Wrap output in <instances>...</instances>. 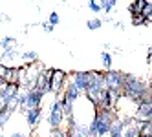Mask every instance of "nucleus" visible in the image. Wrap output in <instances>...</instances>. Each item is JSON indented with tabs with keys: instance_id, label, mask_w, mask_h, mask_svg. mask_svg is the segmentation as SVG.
Segmentation results:
<instances>
[{
	"instance_id": "21",
	"label": "nucleus",
	"mask_w": 152,
	"mask_h": 137,
	"mask_svg": "<svg viewBox=\"0 0 152 137\" xmlns=\"http://www.w3.org/2000/svg\"><path fill=\"white\" fill-rule=\"evenodd\" d=\"M152 133V121H139V135Z\"/></svg>"
},
{
	"instance_id": "16",
	"label": "nucleus",
	"mask_w": 152,
	"mask_h": 137,
	"mask_svg": "<svg viewBox=\"0 0 152 137\" xmlns=\"http://www.w3.org/2000/svg\"><path fill=\"white\" fill-rule=\"evenodd\" d=\"M145 6H147V0H134V2L128 6V11H130V15H141Z\"/></svg>"
},
{
	"instance_id": "6",
	"label": "nucleus",
	"mask_w": 152,
	"mask_h": 137,
	"mask_svg": "<svg viewBox=\"0 0 152 137\" xmlns=\"http://www.w3.org/2000/svg\"><path fill=\"white\" fill-rule=\"evenodd\" d=\"M123 80H125V73L117 71V70H104V88L110 91L121 93L123 91Z\"/></svg>"
},
{
	"instance_id": "27",
	"label": "nucleus",
	"mask_w": 152,
	"mask_h": 137,
	"mask_svg": "<svg viewBox=\"0 0 152 137\" xmlns=\"http://www.w3.org/2000/svg\"><path fill=\"white\" fill-rule=\"evenodd\" d=\"M48 22H50L51 26H59V22H61L59 13H57V11H51V13H50V17H48Z\"/></svg>"
},
{
	"instance_id": "14",
	"label": "nucleus",
	"mask_w": 152,
	"mask_h": 137,
	"mask_svg": "<svg viewBox=\"0 0 152 137\" xmlns=\"http://www.w3.org/2000/svg\"><path fill=\"white\" fill-rule=\"evenodd\" d=\"M6 82H13V84H18L20 80V68H15V66H9L7 71H6V77H4Z\"/></svg>"
},
{
	"instance_id": "4",
	"label": "nucleus",
	"mask_w": 152,
	"mask_h": 137,
	"mask_svg": "<svg viewBox=\"0 0 152 137\" xmlns=\"http://www.w3.org/2000/svg\"><path fill=\"white\" fill-rule=\"evenodd\" d=\"M64 110H62V101L61 97H55V101L50 106V115H48V123L51 130H57L61 126H64Z\"/></svg>"
},
{
	"instance_id": "32",
	"label": "nucleus",
	"mask_w": 152,
	"mask_h": 137,
	"mask_svg": "<svg viewBox=\"0 0 152 137\" xmlns=\"http://www.w3.org/2000/svg\"><path fill=\"white\" fill-rule=\"evenodd\" d=\"M9 137H28V135H26V133H22V132H13Z\"/></svg>"
},
{
	"instance_id": "22",
	"label": "nucleus",
	"mask_w": 152,
	"mask_h": 137,
	"mask_svg": "<svg viewBox=\"0 0 152 137\" xmlns=\"http://www.w3.org/2000/svg\"><path fill=\"white\" fill-rule=\"evenodd\" d=\"M101 62H103L104 70H110L112 68V55L108 53V51H103V53H101Z\"/></svg>"
},
{
	"instance_id": "10",
	"label": "nucleus",
	"mask_w": 152,
	"mask_h": 137,
	"mask_svg": "<svg viewBox=\"0 0 152 137\" xmlns=\"http://www.w3.org/2000/svg\"><path fill=\"white\" fill-rule=\"evenodd\" d=\"M79 97H83V91L75 86V84L72 82V80H68V84H66V88H64V91L61 93V99L64 101V102H70V104H73L75 101H77Z\"/></svg>"
},
{
	"instance_id": "29",
	"label": "nucleus",
	"mask_w": 152,
	"mask_h": 137,
	"mask_svg": "<svg viewBox=\"0 0 152 137\" xmlns=\"http://www.w3.org/2000/svg\"><path fill=\"white\" fill-rule=\"evenodd\" d=\"M40 28L44 29V31H48V33H51V31H53V28H55V26H51V24L48 22V20H46V22H42V24H40Z\"/></svg>"
},
{
	"instance_id": "23",
	"label": "nucleus",
	"mask_w": 152,
	"mask_h": 137,
	"mask_svg": "<svg viewBox=\"0 0 152 137\" xmlns=\"http://www.w3.org/2000/svg\"><path fill=\"white\" fill-rule=\"evenodd\" d=\"M50 137H70V132L64 128V126H61V128H57V130H51Z\"/></svg>"
},
{
	"instance_id": "35",
	"label": "nucleus",
	"mask_w": 152,
	"mask_h": 137,
	"mask_svg": "<svg viewBox=\"0 0 152 137\" xmlns=\"http://www.w3.org/2000/svg\"><path fill=\"white\" fill-rule=\"evenodd\" d=\"M139 137H152V133H145V135H139Z\"/></svg>"
},
{
	"instance_id": "37",
	"label": "nucleus",
	"mask_w": 152,
	"mask_h": 137,
	"mask_svg": "<svg viewBox=\"0 0 152 137\" xmlns=\"http://www.w3.org/2000/svg\"><path fill=\"white\" fill-rule=\"evenodd\" d=\"M0 137H2V133H0Z\"/></svg>"
},
{
	"instance_id": "3",
	"label": "nucleus",
	"mask_w": 152,
	"mask_h": 137,
	"mask_svg": "<svg viewBox=\"0 0 152 137\" xmlns=\"http://www.w3.org/2000/svg\"><path fill=\"white\" fill-rule=\"evenodd\" d=\"M44 70V66L40 62H31V64H24L20 66V80H18V86L20 90H31L35 88V82H37V77L39 73Z\"/></svg>"
},
{
	"instance_id": "38",
	"label": "nucleus",
	"mask_w": 152,
	"mask_h": 137,
	"mask_svg": "<svg viewBox=\"0 0 152 137\" xmlns=\"http://www.w3.org/2000/svg\"><path fill=\"white\" fill-rule=\"evenodd\" d=\"M0 130H2V128H0Z\"/></svg>"
},
{
	"instance_id": "11",
	"label": "nucleus",
	"mask_w": 152,
	"mask_h": 137,
	"mask_svg": "<svg viewBox=\"0 0 152 137\" xmlns=\"http://www.w3.org/2000/svg\"><path fill=\"white\" fill-rule=\"evenodd\" d=\"M24 113H26V121H28V126H29V130L37 128V126H39V123L42 121V106L28 108Z\"/></svg>"
},
{
	"instance_id": "13",
	"label": "nucleus",
	"mask_w": 152,
	"mask_h": 137,
	"mask_svg": "<svg viewBox=\"0 0 152 137\" xmlns=\"http://www.w3.org/2000/svg\"><path fill=\"white\" fill-rule=\"evenodd\" d=\"M70 137H92L90 135V128L88 124H83V123H77L70 130Z\"/></svg>"
},
{
	"instance_id": "18",
	"label": "nucleus",
	"mask_w": 152,
	"mask_h": 137,
	"mask_svg": "<svg viewBox=\"0 0 152 137\" xmlns=\"http://www.w3.org/2000/svg\"><path fill=\"white\" fill-rule=\"evenodd\" d=\"M20 59H22L24 62H37L39 60V53L35 49H28V51H22V53H20Z\"/></svg>"
},
{
	"instance_id": "19",
	"label": "nucleus",
	"mask_w": 152,
	"mask_h": 137,
	"mask_svg": "<svg viewBox=\"0 0 152 137\" xmlns=\"http://www.w3.org/2000/svg\"><path fill=\"white\" fill-rule=\"evenodd\" d=\"M0 48H2V49L17 48V38L15 37H2V38H0Z\"/></svg>"
},
{
	"instance_id": "25",
	"label": "nucleus",
	"mask_w": 152,
	"mask_h": 137,
	"mask_svg": "<svg viewBox=\"0 0 152 137\" xmlns=\"http://www.w3.org/2000/svg\"><path fill=\"white\" fill-rule=\"evenodd\" d=\"M141 15H143V17L148 20V24H152V2H147V6L143 7V11H141Z\"/></svg>"
},
{
	"instance_id": "17",
	"label": "nucleus",
	"mask_w": 152,
	"mask_h": 137,
	"mask_svg": "<svg viewBox=\"0 0 152 137\" xmlns=\"http://www.w3.org/2000/svg\"><path fill=\"white\" fill-rule=\"evenodd\" d=\"M11 115H13V112H11V110H7L6 106H0V128H4V126L9 123Z\"/></svg>"
},
{
	"instance_id": "31",
	"label": "nucleus",
	"mask_w": 152,
	"mask_h": 137,
	"mask_svg": "<svg viewBox=\"0 0 152 137\" xmlns=\"http://www.w3.org/2000/svg\"><path fill=\"white\" fill-rule=\"evenodd\" d=\"M147 60H148V64H152V48H148L147 51Z\"/></svg>"
},
{
	"instance_id": "12",
	"label": "nucleus",
	"mask_w": 152,
	"mask_h": 137,
	"mask_svg": "<svg viewBox=\"0 0 152 137\" xmlns=\"http://www.w3.org/2000/svg\"><path fill=\"white\" fill-rule=\"evenodd\" d=\"M50 77H51V70H50V68H44V70L39 73V77H37L35 88H39V90H42V91L50 93Z\"/></svg>"
},
{
	"instance_id": "28",
	"label": "nucleus",
	"mask_w": 152,
	"mask_h": 137,
	"mask_svg": "<svg viewBox=\"0 0 152 137\" xmlns=\"http://www.w3.org/2000/svg\"><path fill=\"white\" fill-rule=\"evenodd\" d=\"M115 4H117V0H108V4H106V6L103 7V13H104V15H110V13L114 11Z\"/></svg>"
},
{
	"instance_id": "34",
	"label": "nucleus",
	"mask_w": 152,
	"mask_h": 137,
	"mask_svg": "<svg viewBox=\"0 0 152 137\" xmlns=\"http://www.w3.org/2000/svg\"><path fill=\"white\" fill-rule=\"evenodd\" d=\"M148 91H150V93H152V80H150V82H148Z\"/></svg>"
},
{
	"instance_id": "8",
	"label": "nucleus",
	"mask_w": 152,
	"mask_h": 137,
	"mask_svg": "<svg viewBox=\"0 0 152 137\" xmlns=\"http://www.w3.org/2000/svg\"><path fill=\"white\" fill-rule=\"evenodd\" d=\"M26 93V101H24V112L28 108H35V106H40L42 104V99H44L46 91H42L39 88H31V90H24Z\"/></svg>"
},
{
	"instance_id": "26",
	"label": "nucleus",
	"mask_w": 152,
	"mask_h": 137,
	"mask_svg": "<svg viewBox=\"0 0 152 137\" xmlns=\"http://www.w3.org/2000/svg\"><path fill=\"white\" fill-rule=\"evenodd\" d=\"M88 9H90V11H94V13H101L103 11V7L99 6L97 0H88Z\"/></svg>"
},
{
	"instance_id": "24",
	"label": "nucleus",
	"mask_w": 152,
	"mask_h": 137,
	"mask_svg": "<svg viewBox=\"0 0 152 137\" xmlns=\"http://www.w3.org/2000/svg\"><path fill=\"white\" fill-rule=\"evenodd\" d=\"M148 20L143 15H132V26H147Z\"/></svg>"
},
{
	"instance_id": "36",
	"label": "nucleus",
	"mask_w": 152,
	"mask_h": 137,
	"mask_svg": "<svg viewBox=\"0 0 152 137\" xmlns=\"http://www.w3.org/2000/svg\"><path fill=\"white\" fill-rule=\"evenodd\" d=\"M61 2H66V0H61Z\"/></svg>"
},
{
	"instance_id": "2",
	"label": "nucleus",
	"mask_w": 152,
	"mask_h": 137,
	"mask_svg": "<svg viewBox=\"0 0 152 137\" xmlns=\"http://www.w3.org/2000/svg\"><path fill=\"white\" fill-rule=\"evenodd\" d=\"M121 95L126 97V99H130V101H134V102L143 101L145 97L150 95V91H148V82L141 80L139 77H134V75H128V73H125Z\"/></svg>"
},
{
	"instance_id": "20",
	"label": "nucleus",
	"mask_w": 152,
	"mask_h": 137,
	"mask_svg": "<svg viewBox=\"0 0 152 137\" xmlns=\"http://www.w3.org/2000/svg\"><path fill=\"white\" fill-rule=\"evenodd\" d=\"M101 26H103V20L101 18H88V20H86V28H88L90 31L101 29Z\"/></svg>"
},
{
	"instance_id": "15",
	"label": "nucleus",
	"mask_w": 152,
	"mask_h": 137,
	"mask_svg": "<svg viewBox=\"0 0 152 137\" xmlns=\"http://www.w3.org/2000/svg\"><path fill=\"white\" fill-rule=\"evenodd\" d=\"M17 57H18V51L15 48H6V49H2L0 60H2V62H13Z\"/></svg>"
},
{
	"instance_id": "30",
	"label": "nucleus",
	"mask_w": 152,
	"mask_h": 137,
	"mask_svg": "<svg viewBox=\"0 0 152 137\" xmlns=\"http://www.w3.org/2000/svg\"><path fill=\"white\" fill-rule=\"evenodd\" d=\"M7 68H9V64H0V77H6V71H7Z\"/></svg>"
},
{
	"instance_id": "1",
	"label": "nucleus",
	"mask_w": 152,
	"mask_h": 137,
	"mask_svg": "<svg viewBox=\"0 0 152 137\" xmlns=\"http://www.w3.org/2000/svg\"><path fill=\"white\" fill-rule=\"evenodd\" d=\"M115 119H117V112L115 110H95L94 119L88 124L90 135L92 137H106Z\"/></svg>"
},
{
	"instance_id": "9",
	"label": "nucleus",
	"mask_w": 152,
	"mask_h": 137,
	"mask_svg": "<svg viewBox=\"0 0 152 137\" xmlns=\"http://www.w3.org/2000/svg\"><path fill=\"white\" fill-rule=\"evenodd\" d=\"M70 77H72L70 80H72L83 93L88 90V86H90V71H72Z\"/></svg>"
},
{
	"instance_id": "33",
	"label": "nucleus",
	"mask_w": 152,
	"mask_h": 137,
	"mask_svg": "<svg viewBox=\"0 0 152 137\" xmlns=\"http://www.w3.org/2000/svg\"><path fill=\"white\" fill-rule=\"evenodd\" d=\"M97 2H99V6H101V7H104V6L108 4V0H97Z\"/></svg>"
},
{
	"instance_id": "7",
	"label": "nucleus",
	"mask_w": 152,
	"mask_h": 137,
	"mask_svg": "<svg viewBox=\"0 0 152 137\" xmlns=\"http://www.w3.org/2000/svg\"><path fill=\"white\" fill-rule=\"evenodd\" d=\"M134 117L137 121H152V93L148 97H145L143 101L137 102Z\"/></svg>"
},
{
	"instance_id": "5",
	"label": "nucleus",
	"mask_w": 152,
	"mask_h": 137,
	"mask_svg": "<svg viewBox=\"0 0 152 137\" xmlns=\"http://www.w3.org/2000/svg\"><path fill=\"white\" fill-rule=\"evenodd\" d=\"M68 73L62 70H51V77H50V93H53L55 97H61V93L64 91L68 84Z\"/></svg>"
}]
</instances>
